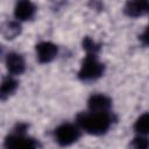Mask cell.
Instances as JSON below:
<instances>
[{"mask_svg": "<svg viewBox=\"0 0 149 149\" xmlns=\"http://www.w3.org/2000/svg\"><path fill=\"white\" fill-rule=\"evenodd\" d=\"M112 116L109 112H84L77 116L76 123L79 128L94 136L106 134L112 126Z\"/></svg>", "mask_w": 149, "mask_h": 149, "instance_id": "1", "label": "cell"}, {"mask_svg": "<svg viewBox=\"0 0 149 149\" xmlns=\"http://www.w3.org/2000/svg\"><path fill=\"white\" fill-rule=\"evenodd\" d=\"M104 73V64L95 54H87L78 70V77L84 81H91L100 78Z\"/></svg>", "mask_w": 149, "mask_h": 149, "instance_id": "2", "label": "cell"}, {"mask_svg": "<svg viewBox=\"0 0 149 149\" xmlns=\"http://www.w3.org/2000/svg\"><path fill=\"white\" fill-rule=\"evenodd\" d=\"M80 132L81 129L77 123L63 122L55 128L54 137L61 147H70L79 140Z\"/></svg>", "mask_w": 149, "mask_h": 149, "instance_id": "3", "label": "cell"}, {"mask_svg": "<svg viewBox=\"0 0 149 149\" xmlns=\"http://www.w3.org/2000/svg\"><path fill=\"white\" fill-rule=\"evenodd\" d=\"M35 55L40 63L48 64L57 57L58 47L50 41H42L35 45Z\"/></svg>", "mask_w": 149, "mask_h": 149, "instance_id": "4", "label": "cell"}, {"mask_svg": "<svg viewBox=\"0 0 149 149\" xmlns=\"http://www.w3.org/2000/svg\"><path fill=\"white\" fill-rule=\"evenodd\" d=\"M6 148L7 149H37V142L22 133H16L7 137L6 140Z\"/></svg>", "mask_w": 149, "mask_h": 149, "instance_id": "5", "label": "cell"}, {"mask_svg": "<svg viewBox=\"0 0 149 149\" xmlns=\"http://www.w3.org/2000/svg\"><path fill=\"white\" fill-rule=\"evenodd\" d=\"M111 106V99L104 93H94L87 100V111L91 112H109Z\"/></svg>", "mask_w": 149, "mask_h": 149, "instance_id": "6", "label": "cell"}, {"mask_svg": "<svg viewBox=\"0 0 149 149\" xmlns=\"http://www.w3.org/2000/svg\"><path fill=\"white\" fill-rule=\"evenodd\" d=\"M6 69L10 73V76L21 74L26 69V63L23 57L17 52H9L6 56Z\"/></svg>", "mask_w": 149, "mask_h": 149, "instance_id": "7", "label": "cell"}, {"mask_svg": "<svg viewBox=\"0 0 149 149\" xmlns=\"http://www.w3.org/2000/svg\"><path fill=\"white\" fill-rule=\"evenodd\" d=\"M35 12V6L29 1H20L14 7V16L19 22L30 20L34 16Z\"/></svg>", "mask_w": 149, "mask_h": 149, "instance_id": "8", "label": "cell"}, {"mask_svg": "<svg viewBox=\"0 0 149 149\" xmlns=\"http://www.w3.org/2000/svg\"><path fill=\"white\" fill-rule=\"evenodd\" d=\"M125 12L129 16H133V17L141 16L144 13L149 12V3L143 2V1H132V2H128L126 5Z\"/></svg>", "mask_w": 149, "mask_h": 149, "instance_id": "9", "label": "cell"}, {"mask_svg": "<svg viewBox=\"0 0 149 149\" xmlns=\"http://www.w3.org/2000/svg\"><path fill=\"white\" fill-rule=\"evenodd\" d=\"M133 128L136 135L149 136V112H146L139 115L134 121Z\"/></svg>", "mask_w": 149, "mask_h": 149, "instance_id": "10", "label": "cell"}, {"mask_svg": "<svg viewBox=\"0 0 149 149\" xmlns=\"http://www.w3.org/2000/svg\"><path fill=\"white\" fill-rule=\"evenodd\" d=\"M17 87V83L16 80H14L13 77H9L7 79H5L1 84V97L5 98L9 94H12Z\"/></svg>", "mask_w": 149, "mask_h": 149, "instance_id": "11", "label": "cell"}, {"mask_svg": "<svg viewBox=\"0 0 149 149\" xmlns=\"http://www.w3.org/2000/svg\"><path fill=\"white\" fill-rule=\"evenodd\" d=\"M132 149H149V137L142 135H135L130 142Z\"/></svg>", "mask_w": 149, "mask_h": 149, "instance_id": "12", "label": "cell"}, {"mask_svg": "<svg viewBox=\"0 0 149 149\" xmlns=\"http://www.w3.org/2000/svg\"><path fill=\"white\" fill-rule=\"evenodd\" d=\"M141 40L143 41V43L147 45V47H149V24L146 27V29L143 30V33H142V35H141Z\"/></svg>", "mask_w": 149, "mask_h": 149, "instance_id": "13", "label": "cell"}]
</instances>
